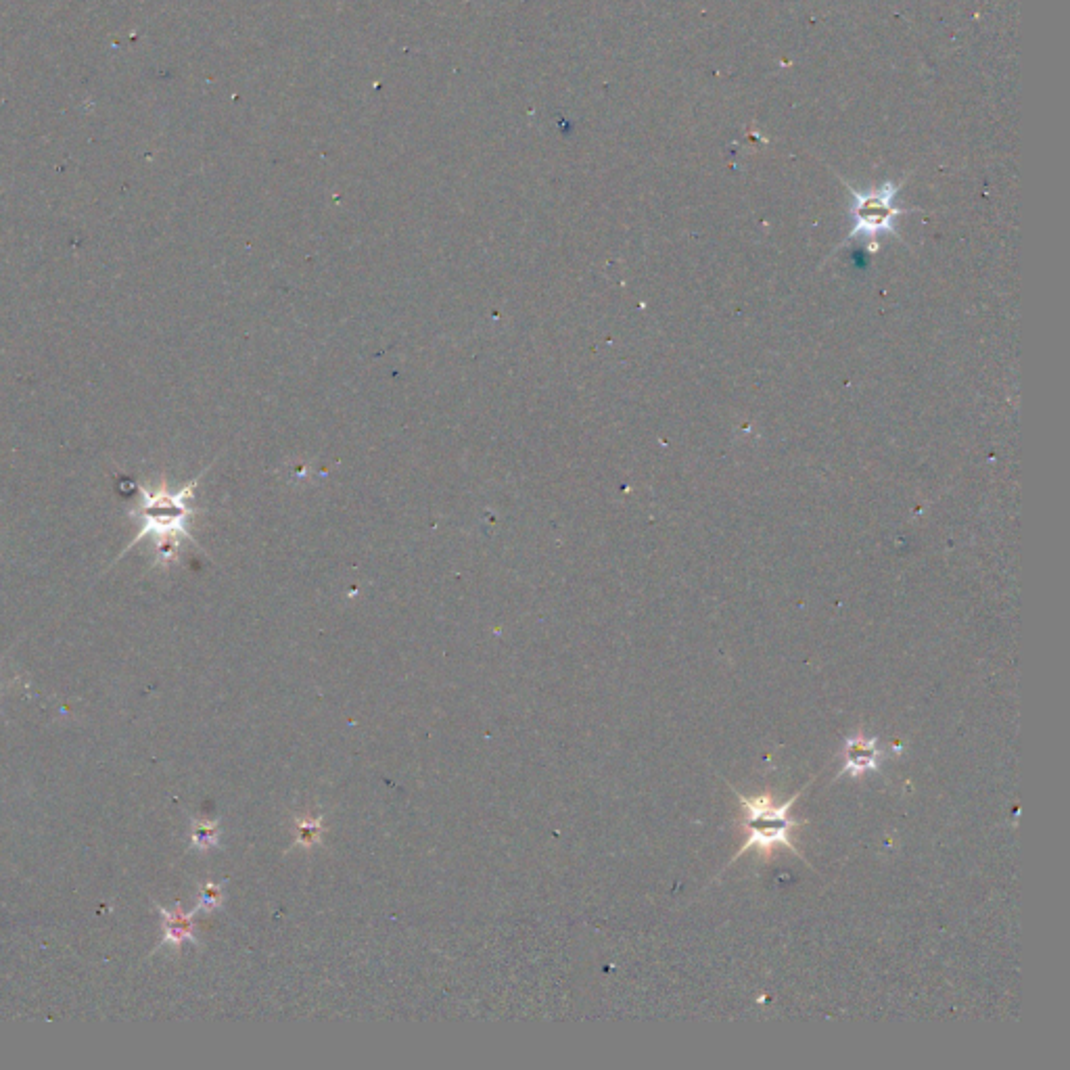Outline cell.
Returning a JSON list of instances; mask_svg holds the SVG:
<instances>
[{"label":"cell","mask_w":1070,"mask_h":1070,"mask_svg":"<svg viewBox=\"0 0 1070 1070\" xmlns=\"http://www.w3.org/2000/svg\"><path fill=\"white\" fill-rule=\"evenodd\" d=\"M199 481L201 475L195 477L191 483L178 487V490H170L166 483L157 487L138 485L141 504H138L136 510H130L128 515L141 523V531L134 535L132 542L113 563H118L120 558L141 540L153 538L155 561L151 567H170L178 558L182 540H193L189 523L195 515V508L191 506V500L195 498V487Z\"/></svg>","instance_id":"cell-1"},{"label":"cell","mask_w":1070,"mask_h":1070,"mask_svg":"<svg viewBox=\"0 0 1070 1070\" xmlns=\"http://www.w3.org/2000/svg\"><path fill=\"white\" fill-rule=\"evenodd\" d=\"M799 795L801 793H797L793 799H788L786 803L774 805L772 797L744 799L742 795L736 793V797L740 799V803L744 807L742 830H744V836H747V841H744V845L736 853L734 862L738 857H742L744 853H747L749 849H759L763 855H770L776 847H786V849L793 851L797 857L803 859V855L797 851V847L790 843V832H793V828H799L801 822H797V820H793L788 816V811L793 809V803L799 799Z\"/></svg>","instance_id":"cell-2"},{"label":"cell","mask_w":1070,"mask_h":1070,"mask_svg":"<svg viewBox=\"0 0 1070 1070\" xmlns=\"http://www.w3.org/2000/svg\"><path fill=\"white\" fill-rule=\"evenodd\" d=\"M903 182H882L876 189L870 191H857L849 182H845L847 191L851 195V232L847 241L864 239L872 247H876L878 237H899L897 232V220L905 214V209L895 205L897 193L901 191Z\"/></svg>","instance_id":"cell-3"},{"label":"cell","mask_w":1070,"mask_h":1070,"mask_svg":"<svg viewBox=\"0 0 1070 1070\" xmlns=\"http://www.w3.org/2000/svg\"><path fill=\"white\" fill-rule=\"evenodd\" d=\"M843 770L836 774V778L851 776L862 778L868 772H880L882 761L887 759V751L880 749V740L876 736H866L857 732L845 740L843 747Z\"/></svg>","instance_id":"cell-4"},{"label":"cell","mask_w":1070,"mask_h":1070,"mask_svg":"<svg viewBox=\"0 0 1070 1070\" xmlns=\"http://www.w3.org/2000/svg\"><path fill=\"white\" fill-rule=\"evenodd\" d=\"M157 910L161 914V922H164V939H161V947L178 949L186 941L197 943L195 922H193L195 912H184L180 905L172 907V910L157 905Z\"/></svg>","instance_id":"cell-5"},{"label":"cell","mask_w":1070,"mask_h":1070,"mask_svg":"<svg viewBox=\"0 0 1070 1070\" xmlns=\"http://www.w3.org/2000/svg\"><path fill=\"white\" fill-rule=\"evenodd\" d=\"M220 841V824L218 822H193L191 828V845L197 851L214 849Z\"/></svg>","instance_id":"cell-6"},{"label":"cell","mask_w":1070,"mask_h":1070,"mask_svg":"<svg viewBox=\"0 0 1070 1070\" xmlns=\"http://www.w3.org/2000/svg\"><path fill=\"white\" fill-rule=\"evenodd\" d=\"M320 834H322V822L318 818H308L304 822H299L297 824V845L310 849L320 841Z\"/></svg>","instance_id":"cell-7"},{"label":"cell","mask_w":1070,"mask_h":1070,"mask_svg":"<svg viewBox=\"0 0 1070 1070\" xmlns=\"http://www.w3.org/2000/svg\"><path fill=\"white\" fill-rule=\"evenodd\" d=\"M222 901H224V891H222V887H220V885H214V882H207V885L201 887L197 910H201V912H214V910H218V907L222 905Z\"/></svg>","instance_id":"cell-8"}]
</instances>
